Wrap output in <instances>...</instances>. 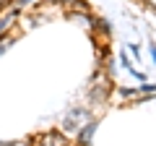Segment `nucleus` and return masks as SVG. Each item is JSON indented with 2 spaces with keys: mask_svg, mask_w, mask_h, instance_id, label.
Wrapping results in <instances>:
<instances>
[{
  "mask_svg": "<svg viewBox=\"0 0 156 146\" xmlns=\"http://www.w3.org/2000/svg\"><path fill=\"white\" fill-rule=\"evenodd\" d=\"M42 146H65V138L60 133H47L42 136Z\"/></svg>",
  "mask_w": 156,
  "mask_h": 146,
  "instance_id": "obj_2",
  "label": "nucleus"
},
{
  "mask_svg": "<svg viewBox=\"0 0 156 146\" xmlns=\"http://www.w3.org/2000/svg\"><path fill=\"white\" fill-rule=\"evenodd\" d=\"M148 5H151V8H156V0H148Z\"/></svg>",
  "mask_w": 156,
  "mask_h": 146,
  "instance_id": "obj_6",
  "label": "nucleus"
},
{
  "mask_svg": "<svg viewBox=\"0 0 156 146\" xmlns=\"http://www.w3.org/2000/svg\"><path fill=\"white\" fill-rule=\"evenodd\" d=\"M8 47H11V39H3V45H0V55H3V52H5Z\"/></svg>",
  "mask_w": 156,
  "mask_h": 146,
  "instance_id": "obj_4",
  "label": "nucleus"
},
{
  "mask_svg": "<svg viewBox=\"0 0 156 146\" xmlns=\"http://www.w3.org/2000/svg\"><path fill=\"white\" fill-rule=\"evenodd\" d=\"M94 130H96V123H94V120H91V123H86V130H81V144H89V141H91V136H94Z\"/></svg>",
  "mask_w": 156,
  "mask_h": 146,
  "instance_id": "obj_3",
  "label": "nucleus"
},
{
  "mask_svg": "<svg viewBox=\"0 0 156 146\" xmlns=\"http://www.w3.org/2000/svg\"><path fill=\"white\" fill-rule=\"evenodd\" d=\"M86 118H89V115H86L83 107H73L70 112L62 118V128H65V130H78V125H83Z\"/></svg>",
  "mask_w": 156,
  "mask_h": 146,
  "instance_id": "obj_1",
  "label": "nucleus"
},
{
  "mask_svg": "<svg viewBox=\"0 0 156 146\" xmlns=\"http://www.w3.org/2000/svg\"><path fill=\"white\" fill-rule=\"evenodd\" d=\"M151 57H154V63H156V47H151Z\"/></svg>",
  "mask_w": 156,
  "mask_h": 146,
  "instance_id": "obj_5",
  "label": "nucleus"
}]
</instances>
